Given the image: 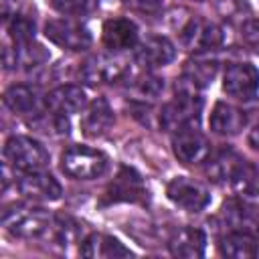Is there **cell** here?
<instances>
[{
  "instance_id": "1",
  "label": "cell",
  "mask_w": 259,
  "mask_h": 259,
  "mask_svg": "<svg viewBox=\"0 0 259 259\" xmlns=\"http://www.w3.org/2000/svg\"><path fill=\"white\" fill-rule=\"evenodd\" d=\"M2 223L6 231L20 239H42L51 235L55 217H51L45 208H34L26 204H14L4 208Z\"/></svg>"
},
{
  "instance_id": "2",
  "label": "cell",
  "mask_w": 259,
  "mask_h": 259,
  "mask_svg": "<svg viewBox=\"0 0 259 259\" xmlns=\"http://www.w3.org/2000/svg\"><path fill=\"white\" fill-rule=\"evenodd\" d=\"M202 97L194 93V89H180L178 95L168 101L160 111V125L166 132H178L182 127L196 125L202 113Z\"/></svg>"
},
{
  "instance_id": "3",
  "label": "cell",
  "mask_w": 259,
  "mask_h": 259,
  "mask_svg": "<svg viewBox=\"0 0 259 259\" xmlns=\"http://www.w3.org/2000/svg\"><path fill=\"white\" fill-rule=\"evenodd\" d=\"M107 156L89 146H69L61 156V168L75 180H93L105 174Z\"/></svg>"
},
{
  "instance_id": "4",
  "label": "cell",
  "mask_w": 259,
  "mask_h": 259,
  "mask_svg": "<svg viewBox=\"0 0 259 259\" xmlns=\"http://www.w3.org/2000/svg\"><path fill=\"white\" fill-rule=\"evenodd\" d=\"M4 160L18 172H36L49 164V152L32 138L12 136L4 144Z\"/></svg>"
},
{
  "instance_id": "5",
  "label": "cell",
  "mask_w": 259,
  "mask_h": 259,
  "mask_svg": "<svg viewBox=\"0 0 259 259\" xmlns=\"http://www.w3.org/2000/svg\"><path fill=\"white\" fill-rule=\"evenodd\" d=\"M130 71V63L125 57L117 53H101L91 57L81 67V79L89 85L99 83H115L121 81Z\"/></svg>"
},
{
  "instance_id": "6",
  "label": "cell",
  "mask_w": 259,
  "mask_h": 259,
  "mask_svg": "<svg viewBox=\"0 0 259 259\" xmlns=\"http://www.w3.org/2000/svg\"><path fill=\"white\" fill-rule=\"evenodd\" d=\"M45 36L65 49V51H85L91 47L93 38L85 24L73 20V18H53L45 24Z\"/></svg>"
},
{
  "instance_id": "7",
  "label": "cell",
  "mask_w": 259,
  "mask_h": 259,
  "mask_svg": "<svg viewBox=\"0 0 259 259\" xmlns=\"http://www.w3.org/2000/svg\"><path fill=\"white\" fill-rule=\"evenodd\" d=\"M172 152L182 164L192 166V164L206 162L208 156L212 154V148L206 136L200 134L196 125H190L172 134Z\"/></svg>"
},
{
  "instance_id": "8",
  "label": "cell",
  "mask_w": 259,
  "mask_h": 259,
  "mask_svg": "<svg viewBox=\"0 0 259 259\" xmlns=\"http://www.w3.org/2000/svg\"><path fill=\"white\" fill-rule=\"evenodd\" d=\"M166 194L176 206H180L186 212H200L210 202L208 188L204 184H200L198 180H192L186 176L172 178L166 186Z\"/></svg>"
},
{
  "instance_id": "9",
  "label": "cell",
  "mask_w": 259,
  "mask_h": 259,
  "mask_svg": "<svg viewBox=\"0 0 259 259\" xmlns=\"http://www.w3.org/2000/svg\"><path fill=\"white\" fill-rule=\"evenodd\" d=\"M223 89L227 95L249 101L259 91V71L251 63H231L223 75Z\"/></svg>"
},
{
  "instance_id": "10",
  "label": "cell",
  "mask_w": 259,
  "mask_h": 259,
  "mask_svg": "<svg viewBox=\"0 0 259 259\" xmlns=\"http://www.w3.org/2000/svg\"><path fill=\"white\" fill-rule=\"evenodd\" d=\"M180 40L188 51L206 53V51L219 49L225 42V32L214 22H208L202 18H192L180 30Z\"/></svg>"
},
{
  "instance_id": "11",
  "label": "cell",
  "mask_w": 259,
  "mask_h": 259,
  "mask_svg": "<svg viewBox=\"0 0 259 259\" xmlns=\"http://www.w3.org/2000/svg\"><path fill=\"white\" fill-rule=\"evenodd\" d=\"M16 188L24 198L36 200V202L57 200V198H61V192H63L57 178L45 170L22 172V176L16 180Z\"/></svg>"
},
{
  "instance_id": "12",
  "label": "cell",
  "mask_w": 259,
  "mask_h": 259,
  "mask_svg": "<svg viewBox=\"0 0 259 259\" xmlns=\"http://www.w3.org/2000/svg\"><path fill=\"white\" fill-rule=\"evenodd\" d=\"M146 188L140 174L127 166L119 170L113 182L107 186L103 194V202H140L146 198Z\"/></svg>"
},
{
  "instance_id": "13",
  "label": "cell",
  "mask_w": 259,
  "mask_h": 259,
  "mask_svg": "<svg viewBox=\"0 0 259 259\" xmlns=\"http://www.w3.org/2000/svg\"><path fill=\"white\" fill-rule=\"evenodd\" d=\"M217 219L227 229V233H231V231H241V233H255V231H259V214L241 198L227 200L221 206Z\"/></svg>"
},
{
  "instance_id": "14",
  "label": "cell",
  "mask_w": 259,
  "mask_h": 259,
  "mask_svg": "<svg viewBox=\"0 0 259 259\" xmlns=\"http://www.w3.org/2000/svg\"><path fill=\"white\" fill-rule=\"evenodd\" d=\"M45 107L61 115L79 113L87 107V95L79 85H61L45 95Z\"/></svg>"
},
{
  "instance_id": "15",
  "label": "cell",
  "mask_w": 259,
  "mask_h": 259,
  "mask_svg": "<svg viewBox=\"0 0 259 259\" xmlns=\"http://www.w3.org/2000/svg\"><path fill=\"white\" fill-rule=\"evenodd\" d=\"M174 57H176V49L172 40H168L166 36H150L144 42H140L136 49V61L146 69L164 67L172 63Z\"/></svg>"
},
{
  "instance_id": "16",
  "label": "cell",
  "mask_w": 259,
  "mask_h": 259,
  "mask_svg": "<svg viewBox=\"0 0 259 259\" xmlns=\"http://www.w3.org/2000/svg\"><path fill=\"white\" fill-rule=\"evenodd\" d=\"M49 61V53L36 45L34 40L26 42H14L12 49L4 51V65L6 69H18V71H30L40 67Z\"/></svg>"
},
{
  "instance_id": "17",
  "label": "cell",
  "mask_w": 259,
  "mask_h": 259,
  "mask_svg": "<svg viewBox=\"0 0 259 259\" xmlns=\"http://www.w3.org/2000/svg\"><path fill=\"white\" fill-rule=\"evenodd\" d=\"M101 38H103V45L109 51L119 53V51L136 47V42H138V26L130 18H109L103 24Z\"/></svg>"
},
{
  "instance_id": "18",
  "label": "cell",
  "mask_w": 259,
  "mask_h": 259,
  "mask_svg": "<svg viewBox=\"0 0 259 259\" xmlns=\"http://www.w3.org/2000/svg\"><path fill=\"white\" fill-rule=\"evenodd\" d=\"M208 125L219 136H237L247 125V115L243 109H239L231 103L219 101V103H214V107L210 111Z\"/></svg>"
},
{
  "instance_id": "19",
  "label": "cell",
  "mask_w": 259,
  "mask_h": 259,
  "mask_svg": "<svg viewBox=\"0 0 259 259\" xmlns=\"http://www.w3.org/2000/svg\"><path fill=\"white\" fill-rule=\"evenodd\" d=\"M245 158H241L235 150L231 148H221L217 152H212L206 160V176L208 180L217 182V184H231L233 176L237 174L239 166L243 164Z\"/></svg>"
},
{
  "instance_id": "20",
  "label": "cell",
  "mask_w": 259,
  "mask_h": 259,
  "mask_svg": "<svg viewBox=\"0 0 259 259\" xmlns=\"http://www.w3.org/2000/svg\"><path fill=\"white\" fill-rule=\"evenodd\" d=\"M206 247V235L196 227H182L174 231V235L168 241V249L174 257H202Z\"/></svg>"
},
{
  "instance_id": "21",
  "label": "cell",
  "mask_w": 259,
  "mask_h": 259,
  "mask_svg": "<svg viewBox=\"0 0 259 259\" xmlns=\"http://www.w3.org/2000/svg\"><path fill=\"white\" fill-rule=\"evenodd\" d=\"M79 253L85 257H101V259H115V257H127L132 251L123 247L117 239L101 233H93L87 239L81 241Z\"/></svg>"
},
{
  "instance_id": "22",
  "label": "cell",
  "mask_w": 259,
  "mask_h": 259,
  "mask_svg": "<svg viewBox=\"0 0 259 259\" xmlns=\"http://www.w3.org/2000/svg\"><path fill=\"white\" fill-rule=\"evenodd\" d=\"M217 71H219V63L214 59L198 55V57L186 61V65L182 69V83H186L194 91L202 89L212 83V79L217 77Z\"/></svg>"
},
{
  "instance_id": "23",
  "label": "cell",
  "mask_w": 259,
  "mask_h": 259,
  "mask_svg": "<svg viewBox=\"0 0 259 259\" xmlns=\"http://www.w3.org/2000/svg\"><path fill=\"white\" fill-rule=\"evenodd\" d=\"M111 123H113V111L109 103L103 97H99L87 107V113L81 119V130L87 138H99L111 127Z\"/></svg>"
},
{
  "instance_id": "24",
  "label": "cell",
  "mask_w": 259,
  "mask_h": 259,
  "mask_svg": "<svg viewBox=\"0 0 259 259\" xmlns=\"http://www.w3.org/2000/svg\"><path fill=\"white\" fill-rule=\"evenodd\" d=\"M259 249V241L253 237V233H241V231H231L227 233L221 243H219V251L225 257H233V259H247V257H255Z\"/></svg>"
},
{
  "instance_id": "25",
  "label": "cell",
  "mask_w": 259,
  "mask_h": 259,
  "mask_svg": "<svg viewBox=\"0 0 259 259\" xmlns=\"http://www.w3.org/2000/svg\"><path fill=\"white\" fill-rule=\"evenodd\" d=\"M38 103H40L38 91L30 85H12L4 91V105L14 113L34 115L38 113Z\"/></svg>"
},
{
  "instance_id": "26",
  "label": "cell",
  "mask_w": 259,
  "mask_h": 259,
  "mask_svg": "<svg viewBox=\"0 0 259 259\" xmlns=\"http://www.w3.org/2000/svg\"><path fill=\"white\" fill-rule=\"evenodd\" d=\"M231 186L241 196H259V170L251 162L243 160V164L231 180Z\"/></svg>"
},
{
  "instance_id": "27",
  "label": "cell",
  "mask_w": 259,
  "mask_h": 259,
  "mask_svg": "<svg viewBox=\"0 0 259 259\" xmlns=\"http://www.w3.org/2000/svg\"><path fill=\"white\" fill-rule=\"evenodd\" d=\"M49 4L69 18H83L99 8V0H49Z\"/></svg>"
},
{
  "instance_id": "28",
  "label": "cell",
  "mask_w": 259,
  "mask_h": 259,
  "mask_svg": "<svg viewBox=\"0 0 259 259\" xmlns=\"http://www.w3.org/2000/svg\"><path fill=\"white\" fill-rule=\"evenodd\" d=\"M8 34L14 42H26L34 38V20L24 14H14L8 20Z\"/></svg>"
},
{
  "instance_id": "29",
  "label": "cell",
  "mask_w": 259,
  "mask_h": 259,
  "mask_svg": "<svg viewBox=\"0 0 259 259\" xmlns=\"http://www.w3.org/2000/svg\"><path fill=\"white\" fill-rule=\"evenodd\" d=\"M136 89H138L144 97H158V95H160V91L164 89V81H162L160 77L146 75V77H140V79H138Z\"/></svg>"
},
{
  "instance_id": "30",
  "label": "cell",
  "mask_w": 259,
  "mask_h": 259,
  "mask_svg": "<svg viewBox=\"0 0 259 259\" xmlns=\"http://www.w3.org/2000/svg\"><path fill=\"white\" fill-rule=\"evenodd\" d=\"M121 4L140 14H158L164 8V0H121Z\"/></svg>"
},
{
  "instance_id": "31",
  "label": "cell",
  "mask_w": 259,
  "mask_h": 259,
  "mask_svg": "<svg viewBox=\"0 0 259 259\" xmlns=\"http://www.w3.org/2000/svg\"><path fill=\"white\" fill-rule=\"evenodd\" d=\"M245 38L255 51H259V22H249L245 26Z\"/></svg>"
},
{
  "instance_id": "32",
  "label": "cell",
  "mask_w": 259,
  "mask_h": 259,
  "mask_svg": "<svg viewBox=\"0 0 259 259\" xmlns=\"http://www.w3.org/2000/svg\"><path fill=\"white\" fill-rule=\"evenodd\" d=\"M247 142H249V146H251L253 150L259 152V123L253 125V130H251L249 136H247Z\"/></svg>"
},
{
  "instance_id": "33",
  "label": "cell",
  "mask_w": 259,
  "mask_h": 259,
  "mask_svg": "<svg viewBox=\"0 0 259 259\" xmlns=\"http://www.w3.org/2000/svg\"><path fill=\"white\" fill-rule=\"evenodd\" d=\"M257 255H259V249H257Z\"/></svg>"
},
{
  "instance_id": "34",
  "label": "cell",
  "mask_w": 259,
  "mask_h": 259,
  "mask_svg": "<svg viewBox=\"0 0 259 259\" xmlns=\"http://www.w3.org/2000/svg\"><path fill=\"white\" fill-rule=\"evenodd\" d=\"M196 2H202V0H196Z\"/></svg>"
}]
</instances>
